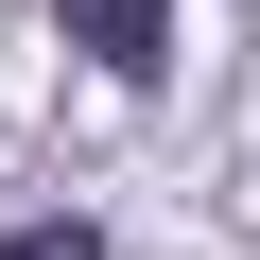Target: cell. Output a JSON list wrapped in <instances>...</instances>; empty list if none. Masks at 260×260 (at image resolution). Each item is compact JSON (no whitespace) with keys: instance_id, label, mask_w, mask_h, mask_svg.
Masks as SVG:
<instances>
[{"instance_id":"1","label":"cell","mask_w":260,"mask_h":260,"mask_svg":"<svg viewBox=\"0 0 260 260\" xmlns=\"http://www.w3.org/2000/svg\"><path fill=\"white\" fill-rule=\"evenodd\" d=\"M52 18H70V52H104L121 87H156V70H174V0H52Z\"/></svg>"},{"instance_id":"2","label":"cell","mask_w":260,"mask_h":260,"mask_svg":"<svg viewBox=\"0 0 260 260\" xmlns=\"http://www.w3.org/2000/svg\"><path fill=\"white\" fill-rule=\"evenodd\" d=\"M0 260H104V225H87V208H52V225H18V243H0Z\"/></svg>"}]
</instances>
